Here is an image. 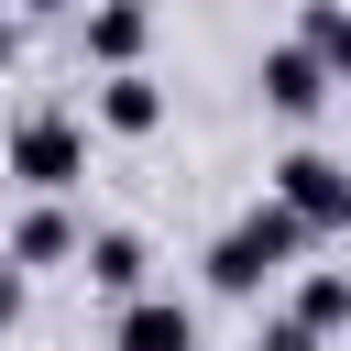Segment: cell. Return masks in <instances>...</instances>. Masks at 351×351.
I'll return each mask as SVG.
<instances>
[{"label":"cell","instance_id":"6da1fadb","mask_svg":"<svg viewBox=\"0 0 351 351\" xmlns=\"http://www.w3.org/2000/svg\"><path fill=\"white\" fill-rule=\"evenodd\" d=\"M0 165L33 186V197H66L77 176H88V132L66 121V110H33V121H11V143H0Z\"/></svg>","mask_w":351,"mask_h":351},{"label":"cell","instance_id":"7a4b0ae2","mask_svg":"<svg viewBox=\"0 0 351 351\" xmlns=\"http://www.w3.org/2000/svg\"><path fill=\"white\" fill-rule=\"evenodd\" d=\"M274 197L329 241V230H351V154H285L274 165Z\"/></svg>","mask_w":351,"mask_h":351},{"label":"cell","instance_id":"3957f363","mask_svg":"<svg viewBox=\"0 0 351 351\" xmlns=\"http://www.w3.org/2000/svg\"><path fill=\"white\" fill-rule=\"evenodd\" d=\"M263 110H274V121H318V110H329V66L307 55V33L263 55Z\"/></svg>","mask_w":351,"mask_h":351},{"label":"cell","instance_id":"277c9868","mask_svg":"<svg viewBox=\"0 0 351 351\" xmlns=\"http://www.w3.org/2000/svg\"><path fill=\"white\" fill-rule=\"evenodd\" d=\"M110 351H197V318H186L176 296H121V329H110Z\"/></svg>","mask_w":351,"mask_h":351},{"label":"cell","instance_id":"5b68a950","mask_svg":"<svg viewBox=\"0 0 351 351\" xmlns=\"http://www.w3.org/2000/svg\"><path fill=\"white\" fill-rule=\"evenodd\" d=\"M99 121H110V132H132V143H143V132H165V88H154L143 66H110V77H99Z\"/></svg>","mask_w":351,"mask_h":351},{"label":"cell","instance_id":"8992f818","mask_svg":"<svg viewBox=\"0 0 351 351\" xmlns=\"http://www.w3.org/2000/svg\"><path fill=\"white\" fill-rule=\"evenodd\" d=\"M77 263H88V285H99V296H143V274H154L143 230H99V241H88Z\"/></svg>","mask_w":351,"mask_h":351},{"label":"cell","instance_id":"52a82bcc","mask_svg":"<svg viewBox=\"0 0 351 351\" xmlns=\"http://www.w3.org/2000/svg\"><path fill=\"white\" fill-rule=\"evenodd\" d=\"M143 33H154V0H99L88 11V55L99 66H143Z\"/></svg>","mask_w":351,"mask_h":351},{"label":"cell","instance_id":"ba28073f","mask_svg":"<svg viewBox=\"0 0 351 351\" xmlns=\"http://www.w3.org/2000/svg\"><path fill=\"white\" fill-rule=\"evenodd\" d=\"M0 252H11V263H22V274H33V263H77V252H88V241H77V219H66V208H55V197H44V208H33V219H22V230H11V241H0Z\"/></svg>","mask_w":351,"mask_h":351},{"label":"cell","instance_id":"9c48e42d","mask_svg":"<svg viewBox=\"0 0 351 351\" xmlns=\"http://www.w3.org/2000/svg\"><path fill=\"white\" fill-rule=\"evenodd\" d=\"M296 318H307L318 340H329V329H351V274H340V263H318V274L296 285Z\"/></svg>","mask_w":351,"mask_h":351},{"label":"cell","instance_id":"30bf717a","mask_svg":"<svg viewBox=\"0 0 351 351\" xmlns=\"http://www.w3.org/2000/svg\"><path fill=\"white\" fill-rule=\"evenodd\" d=\"M307 55L329 66V88H351V11H340V0H318V11H307Z\"/></svg>","mask_w":351,"mask_h":351},{"label":"cell","instance_id":"8fae6325","mask_svg":"<svg viewBox=\"0 0 351 351\" xmlns=\"http://www.w3.org/2000/svg\"><path fill=\"white\" fill-rule=\"evenodd\" d=\"M252 351H318V329H307V318L285 307V318H263V340H252Z\"/></svg>","mask_w":351,"mask_h":351},{"label":"cell","instance_id":"7c38bea8","mask_svg":"<svg viewBox=\"0 0 351 351\" xmlns=\"http://www.w3.org/2000/svg\"><path fill=\"white\" fill-rule=\"evenodd\" d=\"M11 318H22V263L0 252V329H11Z\"/></svg>","mask_w":351,"mask_h":351},{"label":"cell","instance_id":"4fadbf2b","mask_svg":"<svg viewBox=\"0 0 351 351\" xmlns=\"http://www.w3.org/2000/svg\"><path fill=\"white\" fill-rule=\"evenodd\" d=\"M22 11H66V0H22Z\"/></svg>","mask_w":351,"mask_h":351},{"label":"cell","instance_id":"5bb4252c","mask_svg":"<svg viewBox=\"0 0 351 351\" xmlns=\"http://www.w3.org/2000/svg\"><path fill=\"white\" fill-rule=\"evenodd\" d=\"M0 66H11V22H0Z\"/></svg>","mask_w":351,"mask_h":351}]
</instances>
